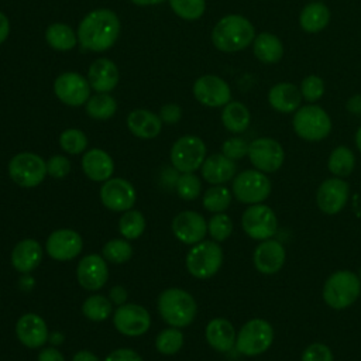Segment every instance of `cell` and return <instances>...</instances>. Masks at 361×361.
<instances>
[{
    "instance_id": "obj_1",
    "label": "cell",
    "mask_w": 361,
    "mask_h": 361,
    "mask_svg": "<svg viewBox=\"0 0 361 361\" xmlns=\"http://www.w3.org/2000/svg\"><path fill=\"white\" fill-rule=\"evenodd\" d=\"M120 34V21L114 11L107 8H97L90 11L79 23L78 41L79 44L93 52H103L111 48Z\"/></svg>"
},
{
    "instance_id": "obj_2",
    "label": "cell",
    "mask_w": 361,
    "mask_h": 361,
    "mask_svg": "<svg viewBox=\"0 0 361 361\" xmlns=\"http://www.w3.org/2000/svg\"><path fill=\"white\" fill-rule=\"evenodd\" d=\"M252 23L240 14H228L217 21L212 31L213 45L223 52L245 49L255 38Z\"/></svg>"
},
{
    "instance_id": "obj_3",
    "label": "cell",
    "mask_w": 361,
    "mask_h": 361,
    "mask_svg": "<svg viewBox=\"0 0 361 361\" xmlns=\"http://www.w3.org/2000/svg\"><path fill=\"white\" fill-rule=\"evenodd\" d=\"M158 313L172 327H186L193 323L197 314L195 298L180 288H168L162 290L157 302Z\"/></svg>"
},
{
    "instance_id": "obj_4",
    "label": "cell",
    "mask_w": 361,
    "mask_h": 361,
    "mask_svg": "<svg viewBox=\"0 0 361 361\" xmlns=\"http://www.w3.org/2000/svg\"><path fill=\"white\" fill-rule=\"evenodd\" d=\"M361 293V279L351 271H337L331 274L323 286L324 302L336 310L353 305Z\"/></svg>"
},
{
    "instance_id": "obj_5",
    "label": "cell",
    "mask_w": 361,
    "mask_h": 361,
    "mask_svg": "<svg viewBox=\"0 0 361 361\" xmlns=\"http://www.w3.org/2000/svg\"><path fill=\"white\" fill-rule=\"evenodd\" d=\"M292 124L295 133L305 141H320L331 131L330 116L323 107L314 103L299 107L295 111Z\"/></svg>"
},
{
    "instance_id": "obj_6",
    "label": "cell",
    "mask_w": 361,
    "mask_h": 361,
    "mask_svg": "<svg viewBox=\"0 0 361 361\" xmlns=\"http://www.w3.org/2000/svg\"><path fill=\"white\" fill-rule=\"evenodd\" d=\"M223 264V250L216 241H200L186 254L185 265L188 272L197 279L214 276Z\"/></svg>"
},
{
    "instance_id": "obj_7",
    "label": "cell",
    "mask_w": 361,
    "mask_h": 361,
    "mask_svg": "<svg viewBox=\"0 0 361 361\" xmlns=\"http://www.w3.org/2000/svg\"><path fill=\"white\" fill-rule=\"evenodd\" d=\"M274 341V329L264 319L248 320L237 333L235 348L240 354L255 357L265 353Z\"/></svg>"
},
{
    "instance_id": "obj_8",
    "label": "cell",
    "mask_w": 361,
    "mask_h": 361,
    "mask_svg": "<svg viewBox=\"0 0 361 361\" xmlns=\"http://www.w3.org/2000/svg\"><path fill=\"white\" fill-rule=\"evenodd\" d=\"M7 171L11 180L20 188H35L48 175L47 161L34 152L14 155L8 162Z\"/></svg>"
},
{
    "instance_id": "obj_9",
    "label": "cell",
    "mask_w": 361,
    "mask_h": 361,
    "mask_svg": "<svg viewBox=\"0 0 361 361\" xmlns=\"http://www.w3.org/2000/svg\"><path fill=\"white\" fill-rule=\"evenodd\" d=\"M271 180L258 169H247L233 179V195L238 202L247 204L262 203L271 193Z\"/></svg>"
},
{
    "instance_id": "obj_10",
    "label": "cell",
    "mask_w": 361,
    "mask_h": 361,
    "mask_svg": "<svg viewBox=\"0 0 361 361\" xmlns=\"http://www.w3.org/2000/svg\"><path fill=\"white\" fill-rule=\"evenodd\" d=\"M169 158L178 172H195L206 159V145L197 135H183L173 142Z\"/></svg>"
},
{
    "instance_id": "obj_11",
    "label": "cell",
    "mask_w": 361,
    "mask_h": 361,
    "mask_svg": "<svg viewBox=\"0 0 361 361\" xmlns=\"http://www.w3.org/2000/svg\"><path fill=\"white\" fill-rule=\"evenodd\" d=\"M241 226L248 237L264 241L276 233L278 220L269 206L257 203L245 209L241 217Z\"/></svg>"
},
{
    "instance_id": "obj_12",
    "label": "cell",
    "mask_w": 361,
    "mask_h": 361,
    "mask_svg": "<svg viewBox=\"0 0 361 361\" xmlns=\"http://www.w3.org/2000/svg\"><path fill=\"white\" fill-rule=\"evenodd\" d=\"M113 324L118 333L127 337L145 334L151 327L149 312L137 303H124L113 312Z\"/></svg>"
},
{
    "instance_id": "obj_13",
    "label": "cell",
    "mask_w": 361,
    "mask_h": 361,
    "mask_svg": "<svg viewBox=\"0 0 361 361\" xmlns=\"http://www.w3.org/2000/svg\"><path fill=\"white\" fill-rule=\"evenodd\" d=\"M248 158L255 169L264 173L275 172L282 166L285 161V152L282 145L276 140L269 137H261L250 142Z\"/></svg>"
},
{
    "instance_id": "obj_14",
    "label": "cell",
    "mask_w": 361,
    "mask_h": 361,
    "mask_svg": "<svg viewBox=\"0 0 361 361\" xmlns=\"http://www.w3.org/2000/svg\"><path fill=\"white\" fill-rule=\"evenodd\" d=\"M100 200L111 212H127L137 200V192L131 182L123 178H110L100 188Z\"/></svg>"
},
{
    "instance_id": "obj_15",
    "label": "cell",
    "mask_w": 361,
    "mask_h": 361,
    "mask_svg": "<svg viewBox=\"0 0 361 361\" xmlns=\"http://www.w3.org/2000/svg\"><path fill=\"white\" fill-rule=\"evenodd\" d=\"M54 92L56 97L72 107L85 104L90 97V85L80 73L65 72L54 82Z\"/></svg>"
},
{
    "instance_id": "obj_16",
    "label": "cell",
    "mask_w": 361,
    "mask_h": 361,
    "mask_svg": "<svg viewBox=\"0 0 361 361\" xmlns=\"http://www.w3.org/2000/svg\"><path fill=\"white\" fill-rule=\"evenodd\" d=\"M83 250L82 235L72 228H58L45 241L47 254L55 261H71Z\"/></svg>"
},
{
    "instance_id": "obj_17",
    "label": "cell",
    "mask_w": 361,
    "mask_h": 361,
    "mask_svg": "<svg viewBox=\"0 0 361 361\" xmlns=\"http://www.w3.org/2000/svg\"><path fill=\"white\" fill-rule=\"evenodd\" d=\"M195 99L207 107H221L231 102L228 83L216 75H203L193 83Z\"/></svg>"
},
{
    "instance_id": "obj_18",
    "label": "cell",
    "mask_w": 361,
    "mask_h": 361,
    "mask_svg": "<svg viewBox=\"0 0 361 361\" xmlns=\"http://www.w3.org/2000/svg\"><path fill=\"white\" fill-rule=\"evenodd\" d=\"M171 228L173 235L183 244L188 245H195L200 241L207 234V221L206 219L193 210H185L178 213L172 223Z\"/></svg>"
},
{
    "instance_id": "obj_19",
    "label": "cell",
    "mask_w": 361,
    "mask_h": 361,
    "mask_svg": "<svg viewBox=\"0 0 361 361\" xmlns=\"http://www.w3.org/2000/svg\"><path fill=\"white\" fill-rule=\"evenodd\" d=\"M350 188L343 178H329L317 189V207L326 214H336L341 212L348 200Z\"/></svg>"
},
{
    "instance_id": "obj_20",
    "label": "cell",
    "mask_w": 361,
    "mask_h": 361,
    "mask_svg": "<svg viewBox=\"0 0 361 361\" xmlns=\"http://www.w3.org/2000/svg\"><path fill=\"white\" fill-rule=\"evenodd\" d=\"M76 278L86 290L102 289L109 279V268L103 255L87 254L82 257L76 267Z\"/></svg>"
},
{
    "instance_id": "obj_21",
    "label": "cell",
    "mask_w": 361,
    "mask_h": 361,
    "mask_svg": "<svg viewBox=\"0 0 361 361\" xmlns=\"http://www.w3.org/2000/svg\"><path fill=\"white\" fill-rule=\"evenodd\" d=\"M16 336L24 347L39 348L49 340V330L39 314L25 313L16 323Z\"/></svg>"
},
{
    "instance_id": "obj_22",
    "label": "cell",
    "mask_w": 361,
    "mask_h": 361,
    "mask_svg": "<svg viewBox=\"0 0 361 361\" xmlns=\"http://www.w3.org/2000/svg\"><path fill=\"white\" fill-rule=\"evenodd\" d=\"M252 259L257 271L261 274H276L285 264V248L276 240H264L257 245Z\"/></svg>"
},
{
    "instance_id": "obj_23",
    "label": "cell",
    "mask_w": 361,
    "mask_h": 361,
    "mask_svg": "<svg viewBox=\"0 0 361 361\" xmlns=\"http://www.w3.org/2000/svg\"><path fill=\"white\" fill-rule=\"evenodd\" d=\"M10 261L16 271L30 274L42 261V247L34 238H24L14 245Z\"/></svg>"
},
{
    "instance_id": "obj_24",
    "label": "cell",
    "mask_w": 361,
    "mask_h": 361,
    "mask_svg": "<svg viewBox=\"0 0 361 361\" xmlns=\"http://www.w3.org/2000/svg\"><path fill=\"white\" fill-rule=\"evenodd\" d=\"M82 171L90 180L104 182L111 178L114 162L104 149L92 148L82 157Z\"/></svg>"
},
{
    "instance_id": "obj_25",
    "label": "cell",
    "mask_w": 361,
    "mask_h": 361,
    "mask_svg": "<svg viewBox=\"0 0 361 361\" xmlns=\"http://www.w3.org/2000/svg\"><path fill=\"white\" fill-rule=\"evenodd\" d=\"M118 69L116 63L107 58L96 59L87 73L89 85L97 93H109L118 83Z\"/></svg>"
},
{
    "instance_id": "obj_26",
    "label": "cell",
    "mask_w": 361,
    "mask_h": 361,
    "mask_svg": "<svg viewBox=\"0 0 361 361\" xmlns=\"http://www.w3.org/2000/svg\"><path fill=\"white\" fill-rule=\"evenodd\" d=\"M237 166L233 159L224 154H212L206 157L200 166L202 176L210 185H223L231 180L235 175Z\"/></svg>"
},
{
    "instance_id": "obj_27",
    "label": "cell",
    "mask_w": 361,
    "mask_h": 361,
    "mask_svg": "<svg viewBox=\"0 0 361 361\" xmlns=\"http://www.w3.org/2000/svg\"><path fill=\"white\" fill-rule=\"evenodd\" d=\"M300 89L290 82H281L274 85L268 92L269 106L279 113H293L302 103Z\"/></svg>"
},
{
    "instance_id": "obj_28",
    "label": "cell",
    "mask_w": 361,
    "mask_h": 361,
    "mask_svg": "<svg viewBox=\"0 0 361 361\" xmlns=\"http://www.w3.org/2000/svg\"><path fill=\"white\" fill-rule=\"evenodd\" d=\"M204 336L209 345L219 353H227L235 347L237 334L234 326L227 319H212L206 326Z\"/></svg>"
},
{
    "instance_id": "obj_29",
    "label": "cell",
    "mask_w": 361,
    "mask_h": 361,
    "mask_svg": "<svg viewBox=\"0 0 361 361\" xmlns=\"http://www.w3.org/2000/svg\"><path fill=\"white\" fill-rule=\"evenodd\" d=\"M127 127L135 137L149 140L155 138L161 133L162 120L158 114L149 110L137 109L128 114Z\"/></svg>"
},
{
    "instance_id": "obj_30",
    "label": "cell",
    "mask_w": 361,
    "mask_h": 361,
    "mask_svg": "<svg viewBox=\"0 0 361 361\" xmlns=\"http://www.w3.org/2000/svg\"><path fill=\"white\" fill-rule=\"evenodd\" d=\"M252 51L258 61L262 63H276L283 56V44L272 32H259L252 41Z\"/></svg>"
},
{
    "instance_id": "obj_31",
    "label": "cell",
    "mask_w": 361,
    "mask_h": 361,
    "mask_svg": "<svg viewBox=\"0 0 361 361\" xmlns=\"http://www.w3.org/2000/svg\"><path fill=\"white\" fill-rule=\"evenodd\" d=\"M330 21V10L322 1H310L299 14V25L305 32L316 34L323 31Z\"/></svg>"
},
{
    "instance_id": "obj_32",
    "label": "cell",
    "mask_w": 361,
    "mask_h": 361,
    "mask_svg": "<svg viewBox=\"0 0 361 361\" xmlns=\"http://www.w3.org/2000/svg\"><path fill=\"white\" fill-rule=\"evenodd\" d=\"M250 110L241 102H228L226 106H223L221 123L230 133L240 134L245 131L250 126Z\"/></svg>"
},
{
    "instance_id": "obj_33",
    "label": "cell",
    "mask_w": 361,
    "mask_h": 361,
    "mask_svg": "<svg viewBox=\"0 0 361 361\" xmlns=\"http://www.w3.org/2000/svg\"><path fill=\"white\" fill-rule=\"evenodd\" d=\"M48 45L56 51H69L76 45L78 35L73 30L63 23H54L45 31Z\"/></svg>"
},
{
    "instance_id": "obj_34",
    "label": "cell",
    "mask_w": 361,
    "mask_h": 361,
    "mask_svg": "<svg viewBox=\"0 0 361 361\" xmlns=\"http://www.w3.org/2000/svg\"><path fill=\"white\" fill-rule=\"evenodd\" d=\"M327 166H329V171L337 178L350 176V173L354 171V166H355L354 152L345 145L336 147L329 157Z\"/></svg>"
},
{
    "instance_id": "obj_35",
    "label": "cell",
    "mask_w": 361,
    "mask_h": 361,
    "mask_svg": "<svg viewBox=\"0 0 361 361\" xmlns=\"http://www.w3.org/2000/svg\"><path fill=\"white\" fill-rule=\"evenodd\" d=\"M117 111V102L109 93H97L86 102V113L94 120H107Z\"/></svg>"
},
{
    "instance_id": "obj_36",
    "label": "cell",
    "mask_w": 361,
    "mask_h": 361,
    "mask_svg": "<svg viewBox=\"0 0 361 361\" xmlns=\"http://www.w3.org/2000/svg\"><path fill=\"white\" fill-rule=\"evenodd\" d=\"M82 313L92 322H104L113 313V303L104 295H92L82 305Z\"/></svg>"
},
{
    "instance_id": "obj_37",
    "label": "cell",
    "mask_w": 361,
    "mask_h": 361,
    "mask_svg": "<svg viewBox=\"0 0 361 361\" xmlns=\"http://www.w3.org/2000/svg\"><path fill=\"white\" fill-rule=\"evenodd\" d=\"M145 230V217L140 210L130 209L123 212L118 220V231L126 240H135L142 235Z\"/></svg>"
},
{
    "instance_id": "obj_38",
    "label": "cell",
    "mask_w": 361,
    "mask_h": 361,
    "mask_svg": "<svg viewBox=\"0 0 361 361\" xmlns=\"http://www.w3.org/2000/svg\"><path fill=\"white\" fill-rule=\"evenodd\" d=\"M183 341L185 337L180 329L171 326L158 333L155 338V348L162 355H173L182 348Z\"/></svg>"
},
{
    "instance_id": "obj_39",
    "label": "cell",
    "mask_w": 361,
    "mask_h": 361,
    "mask_svg": "<svg viewBox=\"0 0 361 361\" xmlns=\"http://www.w3.org/2000/svg\"><path fill=\"white\" fill-rule=\"evenodd\" d=\"M203 207L212 213H223L231 203V192L221 185L210 186L203 195Z\"/></svg>"
},
{
    "instance_id": "obj_40",
    "label": "cell",
    "mask_w": 361,
    "mask_h": 361,
    "mask_svg": "<svg viewBox=\"0 0 361 361\" xmlns=\"http://www.w3.org/2000/svg\"><path fill=\"white\" fill-rule=\"evenodd\" d=\"M102 255L109 262L124 264L133 257V247L126 238H113L103 245Z\"/></svg>"
},
{
    "instance_id": "obj_41",
    "label": "cell",
    "mask_w": 361,
    "mask_h": 361,
    "mask_svg": "<svg viewBox=\"0 0 361 361\" xmlns=\"http://www.w3.org/2000/svg\"><path fill=\"white\" fill-rule=\"evenodd\" d=\"M176 193L183 200H195L202 192V182L195 172H183L178 175L175 182Z\"/></svg>"
},
{
    "instance_id": "obj_42",
    "label": "cell",
    "mask_w": 361,
    "mask_h": 361,
    "mask_svg": "<svg viewBox=\"0 0 361 361\" xmlns=\"http://www.w3.org/2000/svg\"><path fill=\"white\" fill-rule=\"evenodd\" d=\"M59 145L65 152L71 155H78L86 149L87 137L83 131L78 128H68L59 135Z\"/></svg>"
},
{
    "instance_id": "obj_43",
    "label": "cell",
    "mask_w": 361,
    "mask_h": 361,
    "mask_svg": "<svg viewBox=\"0 0 361 361\" xmlns=\"http://www.w3.org/2000/svg\"><path fill=\"white\" fill-rule=\"evenodd\" d=\"M171 8L183 20H197L206 10V0H169Z\"/></svg>"
},
{
    "instance_id": "obj_44",
    "label": "cell",
    "mask_w": 361,
    "mask_h": 361,
    "mask_svg": "<svg viewBox=\"0 0 361 361\" xmlns=\"http://www.w3.org/2000/svg\"><path fill=\"white\" fill-rule=\"evenodd\" d=\"M207 233L216 243L227 240L233 233V221L230 216L223 213H214L207 221Z\"/></svg>"
},
{
    "instance_id": "obj_45",
    "label": "cell",
    "mask_w": 361,
    "mask_h": 361,
    "mask_svg": "<svg viewBox=\"0 0 361 361\" xmlns=\"http://www.w3.org/2000/svg\"><path fill=\"white\" fill-rule=\"evenodd\" d=\"M300 94L302 97L309 102V103H316L317 100H320L324 94V80L319 76V75H307L306 78H303L300 86Z\"/></svg>"
},
{
    "instance_id": "obj_46",
    "label": "cell",
    "mask_w": 361,
    "mask_h": 361,
    "mask_svg": "<svg viewBox=\"0 0 361 361\" xmlns=\"http://www.w3.org/2000/svg\"><path fill=\"white\" fill-rule=\"evenodd\" d=\"M248 147L250 144L241 138V137H231L226 140L221 145V154H224L227 158L237 161L248 155Z\"/></svg>"
},
{
    "instance_id": "obj_47",
    "label": "cell",
    "mask_w": 361,
    "mask_h": 361,
    "mask_svg": "<svg viewBox=\"0 0 361 361\" xmlns=\"http://www.w3.org/2000/svg\"><path fill=\"white\" fill-rule=\"evenodd\" d=\"M47 171L55 179H62L71 172V161L63 155H54L47 161Z\"/></svg>"
},
{
    "instance_id": "obj_48",
    "label": "cell",
    "mask_w": 361,
    "mask_h": 361,
    "mask_svg": "<svg viewBox=\"0 0 361 361\" xmlns=\"http://www.w3.org/2000/svg\"><path fill=\"white\" fill-rule=\"evenodd\" d=\"M302 361H333V354L326 344L313 343L305 348Z\"/></svg>"
},
{
    "instance_id": "obj_49",
    "label": "cell",
    "mask_w": 361,
    "mask_h": 361,
    "mask_svg": "<svg viewBox=\"0 0 361 361\" xmlns=\"http://www.w3.org/2000/svg\"><path fill=\"white\" fill-rule=\"evenodd\" d=\"M159 118L162 120V123H166V124H175L180 120L182 117V109L178 106V104H173V103H168L165 106L161 107L159 110Z\"/></svg>"
},
{
    "instance_id": "obj_50",
    "label": "cell",
    "mask_w": 361,
    "mask_h": 361,
    "mask_svg": "<svg viewBox=\"0 0 361 361\" xmlns=\"http://www.w3.org/2000/svg\"><path fill=\"white\" fill-rule=\"evenodd\" d=\"M104 361H142L141 355L131 348H117L111 351Z\"/></svg>"
},
{
    "instance_id": "obj_51",
    "label": "cell",
    "mask_w": 361,
    "mask_h": 361,
    "mask_svg": "<svg viewBox=\"0 0 361 361\" xmlns=\"http://www.w3.org/2000/svg\"><path fill=\"white\" fill-rule=\"evenodd\" d=\"M37 361H65L62 353L55 347H45L39 351Z\"/></svg>"
},
{
    "instance_id": "obj_52",
    "label": "cell",
    "mask_w": 361,
    "mask_h": 361,
    "mask_svg": "<svg viewBox=\"0 0 361 361\" xmlns=\"http://www.w3.org/2000/svg\"><path fill=\"white\" fill-rule=\"evenodd\" d=\"M127 298H128V292L124 286H113L109 292V299L111 303L120 306V305H124L127 302Z\"/></svg>"
},
{
    "instance_id": "obj_53",
    "label": "cell",
    "mask_w": 361,
    "mask_h": 361,
    "mask_svg": "<svg viewBox=\"0 0 361 361\" xmlns=\"http://www.w3.org/2000/svg\"><path fill=\"white\" fill-rule=\"evenodd\" d=\"M347 110L351 113V114H361V94H354L351 96L348 100H347V104H345Z\"/></svg>"
},
{
    "instance_id": "obj_54",
    "label": "cell",
    "mask_w": 361,
    "mask_h": 361,
    "mask_svg": "<svg viewBox=\"0 0 361 361\" xmlns=\"http://www.w3.org/2000/svg\"><path fill=\"white\" fill-rule=\"evenodd\" d=\"M72 361H100V360L94 353H92L89 350H80L73 354Z\"/></svg>"
},
{
    "instance_id": "obj_55",
    "label": "cell",
    "mask_w": 361,
    "mask_h": 361,
    "mask_svg": "<svg viewBox=\"0 0 361 361\" xmlns=\"http://www.w3.org/2000/svg\"><path fill=\"white\" fill-rule=\"evenodd\" d=\"M8 32H10L8 18L6 17L4 13L0 11V44L6 41V38L8 37Z\"/></svg>"
},
{
    "instance_id": "obj_56",
    "label": "cell",
    "mask_w": 361,
    "mask_h": 361,
    "mask_svg": "<svg viewBox=\"0 0 361 361\" xmlns=\"http://www.w3.org/2000/svg\"><path fill=\"white\" fill-rule=\"evenodd\" d=\"M34 286V279L28 275H24L21 279H20V288H23L24 290H30L31 288Z\"/></svg>"
},
{
    "instance_id": "obj_57",
    "label": "cell",
    "mask_w": 361,
    "mask_h": 361,
    "mask_svg": "<svg viewBox=\"0 0 361 361\" xmlns=\"http://www.w3.org/2000/svg\"><path fill=\"white\" fill-rule=\"evenodd\" d=\"M134 4H138V6H154V4H159L162 3L164 0H131Z\"/></svg>"
},
{
    "instance_id": "obj_58",
    "label": "cell",
    "mask_w": 361,
    "mask_h": 361,
    "mask_svg": "<svg viewBox=\"0 0 361 361\" xmlns=\"http://www.w3.org/2000/svg\"><path fill=\"white\" fill-rule=\"evenodd\" d=\"M355 145H357L358 151L361 152V126L358 127V130H357V133H355Z\"/></svg>"
},
{
    "instance_id": "obj_59",
    "label": "cell",
    "mask_w": 361,
    "mask_h": 361,
    "mask_svg": "<svg viewBox=\"0 0 361 361\" xmlns=\"http://www.w3.org/2000/svg\"><path fill=\"white\" fill-rule=\"evenodd\" d=\"M358 276H360V279H361V269H360V275H358Z\"/></svg>"
},
{
    "instance_id": "obj_60",
    "label": "cell",
    "mask_w": 361,
    "mask_h": 361,
    "mask_svg": "<svg viewBox=\"0 0 361 361\" xmlns=\"http://www.w3.org/2000/svg\"><path fill=\"white\" fill-rule=\"evenodd\" d=\"M310 1H316V0H310Z\"/></svg>"
}]
</instances>
